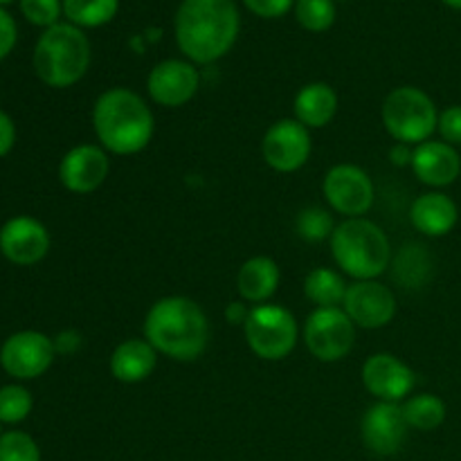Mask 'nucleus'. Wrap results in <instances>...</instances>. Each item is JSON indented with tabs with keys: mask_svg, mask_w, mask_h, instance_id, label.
<instances>
[{
	"mask_svg": "<svg viewBox=\"0 0 461 461\" xmlns=\"http://www.w3.org/2000/svg\"><path fill=\"white\" fill-rule=\"evenodd\" d=\"M239 27L234 0H183L176 12V43L189 61L207 66L232 50Z\"/></svg>",
	"mask_w": 461,
	"mask_h": 461,
	"instance_id": "obj_1",
	"label": "nucleus"
},
{
	"mask_svg": "<svg viewBox=\"0 0 461 461\" xmlns=\"http://www.w3.org/2000/svg\"><path fill=\"white\" fill-rule=\"evenodd\" d=\"M144 340L174 360H196L207 349L210 322L201 306L189 297H162L144 320Z\"/></svg>",
	"mask_w": 461,
	"mask_h": 461,
	"instance_id": "obj_2",
	"label": "nucleus"
},
{
	"mask_svg": "<svg viewBox=\"0 0 461 461\" xmlns=\"http://www.w3.org/2000/svg\"><path fill=\"white\" fill-rule=\"evenodd\" d=\"M93 126L102 149L117 156H133L151 142L156 120L138 93L129 88H111L95 102Z\"/></svg>",
	"mask_w": 461,
	"mask_h": 461,
	"instance_id": "obj_3",
	"label": "nucleus"
},
{
	"mask_svg": "<svg viewBox=\"0 0 461 461\" xmlns=\"http://www.w3.org/2000/svg\"><path fill=\"white\" fill-rule=\"evenodd\" d=\"M331 255L342 273L356 282H369L390 268L392 246L376 223L360 216L336 225L331 234Z\"/></svg>",
	"mask_w": 461,
	"mask_h": 461,
	"instance_id": "obj_4",
	"label": "nucleus"
},
{
	"mask_svg": "<svg viewBox=\"0 0 461 461\" xmlns=\"http://www.w3.org/2000/svg\"><path fill=\"white\" fill-rule=\"evenodd\" d=\"M32 61L36 77L45 86L70 88L88 72L90 43L79 27L57 23L39 36Z\"/></svg>",
	"mask_w": 461,
	"mask_h": 461,
	"instance_id": "obj_5",
	"label": "nucleus"
},
{
	"mask_svg": "<svg viewBox=\"0 0 461 461\" xmlns=\"http://www.w3.org/2000/svg\"><path fill=\"white\" fill-rule=\"evenodd\" d=\"M383 124L401 144H423L439 124V113L430 95L414 86L394 88L383 102Z\"/></svg>",
	"mask_w": 461,
	"mask_h": 461,
	"instance_id": "obj_6",
	"label": "nucleus"
},
{
	"mask_svg": "<svg viewBox=\"0 0 461 461\" xmlns=\"http://www.w3.org/2000/svg\"><path fill=\"white\" fill-rule=\"evenodd\" d=\"M243 333L255 356L277 363L295 349L300 327L291 311L275 304H259L250 309Z\"/></svg>",
	"mask_w": 461,
	"mask_h": 461,
	"instance_id": "obj_7",
	"label": "nucleus"
},
{
	"mask_svg": "<svg viewBox=\"0 0 461 461\" xmlns=\"http://www.w3.org/2000/svg\"><path fill=\"white\" fill-rule=\"evenodd\" d=\"M304 342L320 363H338L354 349L356 324L345 309H315L304 324Z\"/></svg>",
	"mask_w": 461,
	"mask_h": 461,
	"instance_id": "obj_8",
	"label": "nucleus"
},
{
	"mask_svg": "<svg viewBox=\"0 0 461 461\" xmlns=\"http://www.w3.org/2000/svg\"><path fill=\"white\" fill-rule=\"evenodd\" d=\"M54 356V340H50L45 333L18 331L0 347V367L16 381H32L52 367Z\"/></svg>",
	"mask_w": 461,
	"mask_h": 461,
	"instance_id": "obj_9",
	"label": "nucleus"
},
{
	"mask_svg": "<svg viewBox=\"0 0 461 461\" xmlns=\"http://www.w3.org/2000/svg\"><path fill=\"white\" fill-rule=\"evenodd\" d=\"M329 205L349 219H360L374 205V183L367 171L356 165H336L322 183Z\"/></svg>",
	"mask_w": 461,
	"mask_h": 461,
	"instance_id": "obj_10",
	"label": "nucleus"
},
{
	"mask_svg": "<svg viewBox=\"0 0 461 461\" xmlns=\"http://www.w3.org/2000/svg\"><path fill=\"white\" fill-rule=\"evenodd\" d=\"M261 153L270 169L293 174L302 169L311 156V133L297 120H279L266 131Z\"/></svg>",
	"mask_w": 461,
	"mask_h": 461,
	"instance_id": "obj_11",
	"label": "nucleus"
},
{
	"mask_svg": "<svg viewBox=\"0 0 461 461\" xmlns=\"http://www.w3.org/2000/svg\"><path fill=\"white\" fill-rule=\"evenodd\" d=\"M408 428L403 408L399 403L378 401L365 412L363 421H360V437L369 453L378 455V457H390L403 448Z\"/></svg>",
	"mask_w": 461,
	"mask_h": 461,
	"instance_id": "obj_12",
	"label": "nucleus"
},
{
	"mask_svg": "<svg viewBox=\"0 0 461 461\" xmlns=\"http://www.w3.org/2000/svg\"><path fill=\"white\" fill-rule=\"evenodd\" d=\"M345 313L351 322L360 329H383L394 320L396 315V297L385 284H378L374 279L369 282H354L347 288Z\"/></svg>",
	"mask_w": 461,
	"mask_h": 461,
	"instance_id": "obj_13",
	"label": "nucleus"
},
{
	"mask_svg": "<svg viewBox=\"0 0 461 461\" xmlns=\"http://www.w3.org/2000/svg\"><path fill=\"white\" fill-rule=\"evenodd\" d=\"M201 86V75L192 61H180V59H167L158 63L149 72L147 88L156 104L167 108H178L192 102L194 95Z\"/></svg>",
	"mask_w": 461,
	"mask_h": 461,
	"instance_id": "obj_14",
	"label": "nucleus"
},
{
	"mask_svg": "<svg viewBox=\"0 0 461 461\" xmlns=\"http://www.w3.org/2000/svg\"><path fill=\"white\" fill-rule=\"evenodd\" d=\"M50 232L32 216H14L0 228V252L16 266H34L48 255Z\"/></svg>",
	"mask_w": 461,
	"mask_h": 461,
	"instance_id": "obj_15",
	"label": "nucleus"
},
{
	"mask_svg": "<svg viewBox=\"0 0 461 461\" xmlns=\"http://www.w3.org/2000/svg\"><path fill=\"white\" fill-rule=\"evenodd\" d=\"M111 171L106 151L95 144H79L63 156L59 180L72 194H90L102 187Z\"/></svg>",
	"mask_w": 461,
	"mask_h": 461,
	"instance_id": "obj_16",
	"label": "nucleus"
},
{
	"mask_svg": "<svg viewBox=\"0 0 461 461\" xmlns=\"http://www.w3.org/2000/svg\"><path fill=\"white\" fill-rule=\"evenodd\" d=\"M363 383L383 403H401L414 387V372L392 354H374L363 365Z\"/></svg>",
	"mask_w": 461,
	"mask_h": 461,
	"instance_id": "obj_17",
	"label": "nucleus"
},
{
	"mask_svg": "<svg viewBox=\"0 0 461 461\" xmlns=\"http://www.w3.org/2000/svg\"><path fill=\"white\" fill-rule=\"evenodd\" d=\"M412 167L414 176L421 180L423 185L430 187H448L461 174V158L457 149L450 147L448 142H428L417 144L412 151Z\"/></svg>",
	"mask_w": 461,
	"mask_h": 461,
	"instance_id": "obj_18",
	"label": "nucleus"
},
{
	"mask_svg": "<svg viewBox=\"0 0 461 461\" xmlns=\"http://www.w3.org/2000/svg\"><path fill=\"white\" fill-rule=\"evenodd\" d=\"M459 210L448 194L428 192L412 203L410 221L426 237H444L457 225Z\"/></svg>",
	"mask_w": 461,
	"mask_h": 461,
	"instance_id": "obj_19",
	"label": "nucleus"
},
{
	"mask_svg": "<svg viewBox=\"0 0 461 461\" xmlns=\"http://www.w3.org/2000/svg\"><path fill=\"white\" fill-rule=\"evenodd\" d=\"M158 365V351L149 340L131 338L115 347L111 356V374L115 381L133 385V383L147 381Z\"/></svg>",
	"mask_w": 461,
	"mask_h": 461,
	"instance_id": "obj_20",
	"label": "nucleus"
},
{
	"mask_svg": "<svg viewBox=\"0 0 461 461\" xmlns=\"http://www.w3.org/2000/svg\"><path fill=\"white\" fill-rule=\"evenodd\" d=\"M279 266L270 257H252L239 268V295L252 304L268 302L279 286Z\"/></svg>",
	"mask_w": 461,
	"mask_h": 461,
	"instance_id": "obj_21",
	"label": "nucleus"
},
{
	"mask_svg": "<svg viewBox=\"0 0 461 461\" xmlns=\"http://www.w3.org/2000/svg\"><path fill=\"white\" fill-rule=\"evenodd\" d=\"M293 108H295L297 122L306 129H322L336 117L338 95L329 84L315 81L297 93Z\"/></svg>",
	"mask_w": 461,
	"mask_h": 461,
	"instance_id": "obj_22",
	"label": "nucleus"
},
{
	"mask_svg": "<svg viewBox=\"0 0 461 461\" xmlns=\"http://www.w3.org/2000/svg\"><path fill=\"white\" fill-rule=\"evenodd\" d=\"M347 284L331 268H313L304 279V295L318 309H340L347 295Z\"/></svg>",
	"mask_w": 461,
	"mask_h": 461,
	"instance_id": "obj_23",
	"label": "nucleus"
},
{
	"mask_svg": "<svg viewBox=\"0 0 461 461\" xmlns=\"http://www.w3.org/2000/svg\"><path fill=\"white\" fill-rule=\"evenodd\" d=\"M120 0H63V14L75 27H102L115 18Z\"/></svg>",
	"mask_w": 461,
	"mask_h": 461,
	"instance_id": "obj_24",
	"label": "nucleus"
},
{
	"mask_svg": "<svg viewBox=\"0 0 461 461\" xmlns=\"http://www.w3.org/2000/svg\"><path fill=\"white\" fill-rule=\"evenodd\" d=\"M403 417L410 428L421 432L437 430L446 421V403L435 394H417L405 401Z\"/></svg>",
	"mask_w": 461,
	"mask_h": 461,
	"instance_id": "obj_25",
	"label": "nucleus"
},
{
	"mask_svg": "<svg viewBox=\"0 0 461 461\" xmlns=\"http://www.w3.org/2000/svg\"><path fill=\"white\" fill-rule=\"evenodd\" d=\"M432 261L428 257L426 248L417 246H405L403 250L396 257V277H399L401 284H405L408 288L421 286L428 277H430Z\"/></svg>",
	"mask_w": 461,
	"mask_h": 461,
	"instance_id": "obj_26",
	"label": "nucleus"
},
{
	"mask_svg": "<svg viewBox=\"0 0 461 461\" xmlns=\"http://www.w3.org/2000/svg\"><path fill=\"white\" fill-rule=\"evenodd\" d=\"M32 408H34V399H32L30 390H25L23 385L0 387V423L16 426L30 417Z\"/></svg>",
	"mask_w": 461,
	"mask_h": 461,
	"instance_id": "obj_27",
	"label": "nucleus"
},
{
	"mask_svg": "<svg viewBox=\"0 0 461 461\" xmlns=\"http://www.w3.org/2000/svg\"><path fill=\"white\" fill-rule=\"evenodd\" d=\"M295 16L304 30L327 32L336 23L333 0H295Z\"/></svg>",
	"mask_w": 461,
	"mask_h": 461,
	"instance_id": "obj_28",
	"label": "nucleus"
},
{
	"mask_svg": "<svg viewBox=\"0 0 461 461\" xmlns=\"http://www.w3.org/2000/svg\"><path fill=\"white\" fill-rule=\"evenodd\" d=\"M295 230L304 241L320 243L324 239H331L336 223H333V216L322 207H306L297 214Z\"/></svg>",
	"mask_w": 461,
	"mask_h": 461,
	"instance_id": "obj_29",
	"label": "nucleus"
},
{
	"mask_svg": "<svg viewBox=\"0 0 461 461\" xmlns=\"http://www.w3.org/2000/svg\"><path fill=\"white\" fill-rule=\"evenodd\" d=\"M0 461H41L39 444L27 432H3L0 435Z\"/></svg>",
	"mask_w": 461,
	"mask_h": 461,
	"instance_id": "obj_30",
	"label": "nucleus"
},
{
	"mask_svg": "<svg viewBox=\"0 0 461 461\" xmlns=\"http://www.w3.org/2000/svg\"><path fill=\"white\" fill-rule=\"evenodd\" d=\"M21 12L32 25L52 27L63 12V0H21Z\"/></svg>",
	"mask_w": 461,
	"mask_h": 461,
	"instance_id": "obj_31",
	"label": "nucleus"
},
{
	"mask_svg": "<svg viewBox=\"0 0 461 461\" xmlns=\"http://www.w3.org/2000/svg\"><path fill=\"white\" fill-rule=\"evenodd\" d=\"M437 131L441 133L444 142L450 147H461V106H448L444 113H439V124Z\"/></svg>",
	"mask_w": 461,
	"mask_h": 461,
	"instance_id": "obj_32",
	"label": "nucleus"
},
{
	"mask_svg": "<svg viewBox=\"0 0 461 461\" xmlns=\"http://www.w3.org/2000/svg\"><path fill=\"white\" fill-rule=\"evenodd\" d=\"M243 3L259 18H279L295 7V0H243Z\"/></svg>",
	"mask_w": 461,
	"mask_h": 461,
	"instance_id": "obj_33",
	"label": "nucleus"
},
{
	"mask_svg": "<svg viewBox=\"0 0 461 461\" xmlns=\"http://www.w3.org/2000/svg\"><path fill=\"white\" fill-rule=\"evenodd\" d=\"M16 36H18L16 23H14V18L0 7V61H3V59L14 50V45H16Z\"/></svg>",
	"mask_w": 461,
	"mask_h": 461,
	"instance_id": "obj_34",
	"label": "nucleus"
},
{
	"mask_svg": "<svg viewBox=\"0 0 461 461\" xmlns=\"http://www.w3.org/2000/svg\"><path fill=\"white\" fill-rule=\"evenodd\" d=\"M16 144V126L7 113L0 111V158L7 156Z\"/></svg>",
	"mask_w": 461,
	"mask_h": 461,
	"instance_id": "obj_35",
	"label": "nucleus"
},
{
	"mask_svg": "<svg viewBox=\"0 0 461 461\" xmlns=\"http://www.w3.org/2000/svg\"><path fill=\"white\" fill-rule=\"evenodd\" d=\"M81 336L77 331H63L54 338V349L57 354H72V351L79 349Z\"/></svg>",
	"mask_w": 461,
	"mask_h": 461,
	"instance_id": "obj_36",
	"label": "nucleus"
},
{
	"mask_svg": "<svg viewBox=\"0 0 461 461\" xmlns=\"http://www.w3.org/2000/svg\"><path fill=\"white\" fill-rule=\"evenodd\" d=\"M248 315H250V309H248L243 302H232V304H228V309H225V320H228L230 324H246Z\"/></svg>",
	"mask_w": 461,
	"mask_h": 461,
	"instance_id": "obj_37",
	"label": "nucleus"
},
{
	"mask_svg": "<svg viewBox=\"0 0 461 461\" xmlns=\"http://www.w3.org/2000/svg\"><path fill=\"white\" fill-rule=\"evenodd\" d=\"M392 162H396V165H410L412 162V149H410V144H396L394 149H392Z\"/></svg>",
	"mask_w": 461,
	"mask_h": 461,
	"instance_id": "obj_38",
	"label": "nucleus"
},
{
	"mask_svg": "<svg viewBox=\"0 0 461 461\" xmlns=\"http://www.w3.org/2000/svg\"><path fill=\"white\" fill-rule=\"evenodd\" d=\"M444 5H448V7L453 9H461V0H441Z\"/></svg>",
	"mask_w": 461,
	"mask_h": 461,
	"instance_id": "obj_39",
	"label": "nucleus"
},
{
	"mask_svg": "<svg viewBox=\"0 0 461 461\" xmlns=\"http://www.w3.org/2000/svg\"><path fill=\"white\" fill-rule=\"evenodd\" d=\"M9 3H14V0H0V5H9Z\"/></svg>",
	"mask_w": 461,
	"mask_h": 461,
	"instance_id": "obj_40",
	"label": "nucleus"
}]
</instances>
